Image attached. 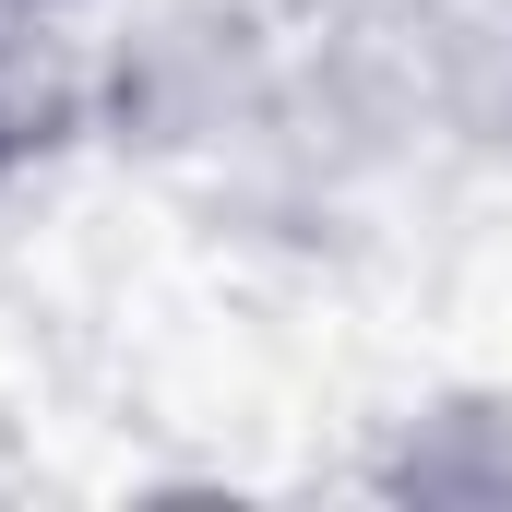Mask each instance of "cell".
Masks as SVG:
<instances>
[{
	"label": "cell",
	"instance_id": "1",
	"mask_svg": "<svg viewBox=\"0 0 512 512\" xmlns=\"http://www.w3.org/2000/svg\"><path fill=\"white\" fill-rule=\"evenodd\" d=\"M382 501H453V512H512V393H441L417 417H393L370 453Z\"/></svg>",
	"mask_w": 512,
	"mask_h": 512
},
{
	"label": "cell",
	"instance_id": "2",
	"mask_svg": "<svg viewBox=\"0 0 512 512\" xmlns=\"http://www.w3.org/2000/svg\"><path fill=\"white\" fill-rule=\"evenodd\" d=\"M489 120H501V143H512V24H501V48H489Z\"/></svg>",
	"mask_w": 512,
	"mask_h": 512
},
{
	"label": "cell",
	"instance_id": "3",
	"mask_svg": "<svg viewBox=\"0 0 512 512\" xmlns=\"http://www.w3.org/2000/svg\"><path fill=\"white\" fill-rule=\"evenodd\" d=\"M24 179H36V167H24V155H12V131H0V203H12Z\"/></svg>",
	"mask_w": 512,
	"mask_h": 512
},
{
	"label": "cell",
	"instance_id": "4",
	"mask_svg": "<svg viewBox=\"0 0 512 512\" xmlns=\"http://www.w3.org/2000/svg\"><path fill=\"white\" fill-rule=\"evenodd\" d=\"M12 12H84V0H12Z\"/></svg>",
	"mask_w": 512,
	"mask_h": 512
}]
</instances>
